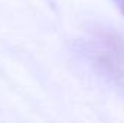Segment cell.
Here are the masks:
<instances>
[{
	"instance_id": "1",
	"label": "cell",
	"mask_w": 124,
	"mask_h": 123,
	"mask_svg": "<svg viewBox=\"0 0 124 123\" xmlns=\"http://www.w3.org/2000/svg\"><path fill=\"white\" fill-rule=\"evenodd\" d=\"M118 9L121 10V13L124 15V0H118Z\"/></svg>"
}]
</instances>
